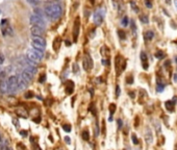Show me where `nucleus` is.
I'll list each match as a JSON object with an SVG mask.
<instances>
[{"label": "nucleus", "instance_id": "25", "mask_svg": "<svg viewBox=\"0 0 177 150\" xmlns=\"http://www.w3.org/2000/svg\"><path fill=\"white\" fill-rule=\"evenodd\" d=\"M165 89V85H157V87H156V91L158 92V93H161V92H163Z\"/></svg>", "mask_w": 177, "mask_h": 150}, {"label": "nucleus", "instance_id": "23", "mask_svg": "<svg viewBox=\"0 0 177 150\" xmlns=\"http://www.w3.org/2000/svg\"><path fill=\"white\" fill-rule=\"evenodd\" d=\"M115 111H116V104L112 103V104H110V105H109V111H110V115L114 114Z\"/></svg>", "mask_w": 177, "mask_h": 150}, {"label": "nucleus", "instance_id": "14", "mask_svg": "<svg viewBox=\"0 0 177 150\" xmlns=\"http://www.w3.org/2000/svg\"><path fill=\"white\" fill-rule=\"evenodd\" d=\"M141 61H142V64H143L144 70H148L149 64H148V57L145 52H141Z\"/></svg>", "mask_w": 177, "mask_h": 150}, {"label": "nucleus", "instance_id": "32", "mask_svg": "<svg viewBox=\"0 0 177 150\" xmlns=\"http://www.w3.org/2000/svg\"><path fill=\"white\" fill-rule=\"evenodd\" d=\"M145 4H146V6H147L148 8H152V4L150 3V1H149V0H145Z\"/></svg>", "mask_w": 177, "mask_h": 150}, {"label": "nucleus", "instance_id": "34", "mask_svg": "<svg viewBox=\"0 0 177 150\" xmlns=\"http://www.w3.org/2000/svg\"><path fill=\"white\" fill-rule=\"evenodd\" d=\"M118 32H119V36H120V38H121V39H124V38H125L124 31H123V30H119Z\"/></svg>", "mask_w": 177, "mask_h": 150}, {"label": "nucleus", "instance_id": "43", "mask_svg": "<svg viewBox=\"0 0 177 150\" xmlns=\"http://www.w3.org/2000/svg\"><path fill=\"white\" fill-rule=\"evenodd\" d=\"M129 95L131 96V97H134V95H133V93H132V91H131V92L129 93Z\"/></svg>", "mask_w": 177, "mask_h": 150}, {"label": "nucleus", "instance_id": "40", "mask_svg": "<svg viewBox=\"0 0 177 150\" xmlns=\"http://www.w3.org/2000/svg\"><path fill=\"white\" fill-rule=\"evenodd\" d=\"M26 98H28V97H32V94L31 93H29V94H26Z\"/></svg>", "mask_w": 177, "mask_h": 150}, {"label": "nucleus", "instance_id": "21", "mask_svg": "<svg viewBox=\"0 0 177 150\" xmlns=\"http://www.w3.org/2000/svg\"><path fill=\"white\" fill-rule=\"evenodd\" d=\"M121 24H122V26H127L128 25V17L127 16H124L122 19V21H121Z\"/></svg>", "mask_w": 177, "mask_h": 150}, {"label": "nucleus", "instance_id": "11", "mask_svg": "<svg viewBox=\"0 0 177 150\" xmlns=\"http://www.w3.org/2000/svg\"><path fill=\"white\" fill-rule=\"evenodd\" d=\"M17 76H18V87H19V90H25V89L28 87L29 83L21 74L17 75Z\"/></svg>", "mask_w": 177, "mask_h": 150}, {"label": "nucleus", "instance_id": "44", "mask_svg": "<svg viewBox=\"0 0 177 150\" xmlns=\"http://www.w3.org/2000/svg\"><path fill=\"white\" fill-rule=\"evenodd\" d=\"M174 4H175V6H176V8H177V0H174Z\"/></svg>", "mask_w": 177, "mask_h": 150}, {"label": "nucleus", "instance_id": "20", "mask_svg": "<svg viewBox=\"0 0 177 150\" xmlns=\"http://www.w3.org/2000/svg\"><path fill=\"white\" fill-rule=\"evenodd\" d=\"M154 55H155V57H156V58H158V60H163V58H165V53L161 51V50L157 51Z\"/></svg>", "mask_w": 177, "mask_h": 150}, {"label": "nucleus", "instance_id": "8", "mask_svg": "<svg viewBox=\"0 0 177 150\" xmlns=\"http://www.w3.org/2000/svg\"><path fill=\"white\" fill-rule=\"evenodd\" d=\"M104 20V10L103 8H98L94 13V22L96 25H101V23Z\"/></svg>", "mask_w": 177, "mask_h": 150}, {"label": "nucleus", "instance_id": "37", "mask_svg": "<svg viewBox=\"0 0 177 150\" xmlns=\"http://www.w3.org/2000/svg\"><path fill=\"white\" fill-rule=\"evenodd\" d=\"M45 78H46V76H45V75L43 74V75L41 76V78H40V83H43V81L45 80Z\"/></svg>", "mask_w": 177, "mask_h": 150}, {"label": "nucleus", "instance_id": "31", "mask_svg": "<svg viewBox=\"0 0 177 150\" xmlns=\"http://www.w3.org/2000/svg\"><path fill=\"white\" fill-rule=\"evenodd\" d=\"M118 127H119V129H121L123 127V121L121 119H118Z\"/></svg>", "mask_w": 177, "mask_h": 150}, {"label": "nucleus", "instance_id": "6", "mask_svg": "<svg viewBox=\"0 0 177 150\" xmlns=\"http://www.w3.org/2000/svg\"><path fill=\"white\" fill-rule=\"evenodd\" d=\"M29 23L31 25H39V26H42V27H45V25H46V22H45L44 18L42 16L36 15L34 13L32 15H30V17H29Z\"/></svg>", "mask_w": 177, "mask_h": 150}, {"label": "nucleus", "instance_id": "27", "mask_svg": "<svg viewBox=\"0 0 177 150\" xmlns=\"http://www.w3.org/2000/svg\"><path fill=\"white\" fill-rule=\"evenodd\" d=\"M62 128H64V130L67 132L71 131V126L69 124H65V125H62Z\"/></svg>", "mask_w": 177, "mask_h": 150}, {"label": "nucleus", "instance_id": "26", "mask_svg": "<svg viewBox=\"0 0 177 150\" xmlns=\"http://www.w3.org/2000/svg\"><path fill=\"white\" fill-rule=\"evenodd\" d=\"M131 140H132V143L133 144H139V140H138V138H137V136L135 135H131Z\"/></svg>", "mask_w": 177, "mask_h": 150}, {"label": "nucleus", "instance_id": "10", "mask_svg": "<svg viewBox=\"0 0 177 150\" xmlns=\"http://www.w3.org/2000/svg\"><path fill=\"white\" fill-rule=\"evenodd\" d=\"M30 34H31V36H43V34H45V27H42V26H39V25H31Z\"/></svg>", "mask_w": 177, "mask_h": 150}, {"label": "nucleus", "instance_id": "38", "mask_svg": "<svg viewBox=\"0 0 177 150\" xmlns=\"http://www.w3.org/2000/svg\"><path fill=\"white\" fill-rule=\"evenodd\" d=\"M173 80H174L175 83H177V74L174 75V77H173Z\"/></svg>", "mask_w": 177, "mask_h": 150}, {"label": "nucleus", "instance_id": "5", "mask_svg": "<svg viewBox=\"0 0 177 150\" xmlns=\"http://www.w3.org/2000/svg\"><path fill=\"white\" fill-rule=\"evenodd\" d=\"M0 28H1V32H2L3 36H13L14 34V30L12 28V26L10 25L8 20L3 19L1 21V24H0Z\"/></svg>", "mask_w": 177, "mask_h": 150}, {"label": "nucleus", "instance_id": "33", "mask_svg": "<svg viewBox=\"0 0 177 150\" xmlns=\"http://www.w3.org/2000/svg\"><path fill=\"white\" fill-rule=\"evenodd\" d=\"M130 4H131V6H132L133 10H135V12H137V13H138V12H139V8H138V6H137V5H135V3L131 2V3H130Z\"/></svg>", "mask_w": 177, "mask_h": 150}, {"label": "nucleus", "instance_id": "1", "mask_svg": "<svg viewBox=\"0 0 177 150\" xmlns=\"http://www.w3.org/2000/svg\"><path fill=\"white\" fill-rule=\"evenodd\" d=\"M44 14L47 18L51 21H55L60 19V17L62 14V8L58 2L51 1L48 2L44 8Z\"/></svg>", "mask_w": 177, "mask_h": 150}, {"label": "nucleus", "instance_id": "3", "mask_svg": "<svg viewBox=\"0 0 177 150\" xmlns=\"http://www.w3.org/2000/svg\"><path fill=\"white\" fill-rule=\"evenodd\" d=\"M31 46L34 47V48L44 51L45 48H46V40L43 36H31Z\"/></svg>", "mask_w": 177, "mask_h": 150}, {"label": "nucleus", "instance_id": "24", "mask_svg": "<svg viewBox=\"0 0 177 150\" xmlns=\"http://www.w3.org/2000/svg\"><path fill=\"white\" fill-rule=\"evenodd\" d=\"M82 138L84 139L86 141H89L90 140V135H89V132L88 131H83L82 132Z\"/></svg>", "mask_w": 177, "mask_h": 150}, {"label": "nucleus", "instance_id": "9", "mask_svg": "<svg viewBox=\"0 0 177 150\" xmlns=\"http://www.w3.org/2000/svg\"><path fill=\"white\" fill-rule=\"evenodd\" d=\"M79 29H80V19L79 17H77L74 21V26H73V41L74 42H76L78 39Z\"/></svg>", "mask_w": 177, "mask_h": 150}, {"label": "nucleus", "instance_id": "29", "mask_svg": "<svg viewBox=\"0 0 177 150\" xmlns=\"http://www.w3.org/2000/svg\"><path fill=\"white\" fill-rule=\"evenodd\" d=\"M140 20H141V22H143V23H148V18L146 17V16H142L140 18Z\"/></svg>", "mask_w": 177, "mask_h": 150}, {"label": "nucleus", "instance_id": "22", "mask_svg": "<svg viewBox=\"0 0 177 150\" xmlns=\"http://www.w3.org/2000/svg\"><path fill=\"white\" fill-rule=\"evenodd\" d=\"M41 1H42V0H27V2L30 3V4H32V5L40 4V3H41Z\"/></svg>", "mask_w": 177, "mask_h": 150}, {"label": "nucleus", "instance_id": "4", "mask_svg": "<svg viewBox=\"0 0 177 150\" xmlns=\"http://www.w3.org/2000/svg\"><path fill=\"white\" fill-rule=\"evenodd\" d=\"M8 89L10 94L16 93V91L19 90L18 87V76L17 75H12L8 78Z\"/></svg>", "mask_w": 177, "mask_h": 150}, {"label": "nucleus", "instance_id": "18", "mask_svg": "<svg viewBox=\"0 0 177 150\" xmlns=\"http://www.w3.org/2000/svg\"><path fill=\"white\" fill-rule=\"evenodd\" d=\"M60 42H62V40H60V38H58V36L54 40V43H53V49H54L55 51H57V50L60 49Z\"/></svg>", "mask_w": 177, "mask_h": 150}, {"label": "nucleus", "instance_id": "17", "mask_svg": "<svg viewBox=\"0 0 177 150\" xmlns=\"http://www.w3.org/2000/svg\"><path fill=\"white\" fill-rule=\"evenodd\" d=\"M145 140L146 142L148 143V144H150V143H152V135H151V130L150 129H147L146 130V133H145Z\"/></svg>", "mask_w": 177, "mask_h": 150}, {"label": "nucleus", "instance_id": "39", "mask_svg": "<svg viewBox=\"0 0 177 150\" xmlns=\"http://www.w3.org/2000/svg\"><path fill=\"white\" fill-rule=\"evenodd\" d=\"M2 143H3V140H2V138H1V135H0V147L2 145Z\"/></svg>", "mask_w": 177, "mask_h": 150}, {"label": "nucleus", "instance_id": "15", "mask_svg": "<svg viewBox=\"0 0 177 150\" xmlns=\"http://www.w3.org/2000/svg\"><path fill=\"white\" fill-rule=\"evenodd\" d=\"M175 101H176V98H174L173 100H168L165 103V105H166L167 109L170 111H173V109H174V104H175Z\"/></svg>", "mask_w": 177, "mask_h": 150}, {"label": "nucleus", "instance_id": "28", "mask_svg": "<svg viewBox=\"0 0 177 150\" xmlns=\"http://www.w3.org/2000/svg\"><path fill=\"white\" fill-rule=\"evenodd\" d=\"M126 83H127L128 85H132V83H133V78H132V76H131V75H130L129 77L126 78Z\"/></svg>", "mask_w": 177, "mask_h": 150}, {"label": "nucleus", "instance_id": "30", "mask_svg": "<svg viewBox=\"0 0 177 150\" xmlns=\"http://www.w3.org/2000/svg\"><path fill=\"white\" fill-rule=\"evenodd\" d=\"M4 61H5V57H4V55H3V53L1 51H0V65H2L3 63H4Z\"/></svg>", "mask_w": 177, "mask_h": 150}, {"label": "nucleus", "instance_id": "7", "mask_svg": "<svg viewBox=\"0 0 177 150\" xmlns=\"http://www.w3.org/2000/svg\"><path fill=\"white\" fill-rule=\"evenodd\" d=\"M82 66H83V69L86 71H91L92 68H93V60H92L91 55L89 53H86L84 56H83V60H82Z\"/></svg>", "mask_w": 177, "mask_h": 150}, {"label": "nucleus", "instance_id": "36", "mask_svg": "<svg viewBox=\"0 0 177 150\" xmlns=\"http://www.w3.org/2000/svg\"><path fill=\"white\" fill-rule=\"evenodd\" d=\"M65 141H66V143H67V144H70V143H71V139L69 137H65Z\"/></svg>", "mask_w": 177, "mask_h": 150}, {"label": "nucleus", "instance_id": "16", "mask_svg": "<svg viewBox=\"0 0 177 150\" xmlns=\"http://www.w3.org/2000/svg\"><path fill=\"white\" fill-rule=\"evenodd\" d=\"M68 85H67V88H66V91H67V94H72L73 93V91H74V83L73 81H68Z\"/></svg>", "mask_w": 177, "mask_h": 150}, {"label": "nucleus", "instance_id": "41", "mask_svg": "<svg viewBox=\"0 0 177 150\" xmlns=\"http://www.w3.org/2000/svg\"><path fill=\"white\" fill-rule=\"evenodd\" d=\"M66 45H67V46H70V45H71L70 41H68V40H67V41H66Z\"/></svg>", "mask_w": 177, "mask_h": 150}, {"label": "nucleus", "instance_id": "2", "mask_svg": "<svg viewBox=\"0 0 177 150\" xmlns=\"http://www.w3.org/2000/svg\"><path fill=\"white\" fill-rule=\"evenodd\" d=\"M43 56H44V51L40 49H36V48H34V47L26 52V57L28 60H30L31 62H34V64H36V65L41 62Z\"/></svg>", "mask_w": 177, "mask_h": 150}, {"label": "nucleus", "instance_id": "35", "mask_svg": "<svg viewBox=\"0 0 177 150\" xmlns=\"http://www.w3.org/2000/svg\"><path fill=\"white\" fill-rule=\"evenodd\" d=\"M116 96H120V87L119 85L116 87Z\"/></svg>", "mask_w": 177, "mask_h": 150}, {"label": "nucleus", "instance_id": "45", "mask_svg": "<svg viewBox=\"0 0 177 150\" xmlns=\"http://www.w3.org/2000/svg\"><path fill=\"white\" fill-rule=\"evenodd\" d=\"M90 2H91V3H92V4H93V3H94V2H95V0H90Z\"/></svg>", "mask_w": 177, "mask_h": 150}, {"label": "nucleus", "instance_id": "12", "mask_svg": "<svg viewBox=\"0 0 177 150\" xmlns=\"http://www.w3.org/2000/svg\"><path fill=\"white\" fill-rule=\"evenodd\" d=\"M116 66H117V70H118V68L121 67V72H122V71L125 69V67H126V61H125L123 57L117 56L116 57Z\"/></svg>", "mask_w": 177, "mask_h": 150}, {"label": "nucleus", "instance_id": "19", "mask_svg": "<svg viewBox=\"0 0 177 150\" xmlns=\"http://www.w3.org/2000/svg\"><path fill=\"white\" fill-rule=\"evenodd\" d=\"M153 36H154V34H153V31H147L145 34V36H144V38H145L146 41H151V40L153 39Z\"/></svg>", "mask_w": 177, "mask_h": 150}, {"label": "nucleus", "instance_id": "42", "mask_svg": "<svg viewBox=\"0 0 177 150\" xmlns=\"http://www.w3.org/2000/svg\"><path fill=\"white\" fill-rule=\"evenodd\" d=\"M21 136L25 137V136H26V131H21Z\"/></svg>", "mask_w": 177, "mask_h": 150}, {"label": "nucleus", "instance_id": "13", "mask_svg": "<svg viewBox=\"0 0 177 150\" xmlns=\"http://www.w3.org/2000/svg\"><path fill=\"white\" fill-rule=\"evenodd\" d=\"M21 75L23 76L24 78H25L28 83H31L32 81V79H34V73H31L30 71H28L27 69H24L23 70V72L21 73Z\"/></svg>", "mask_w": 177, "mask_h": 150}]
</instances>
